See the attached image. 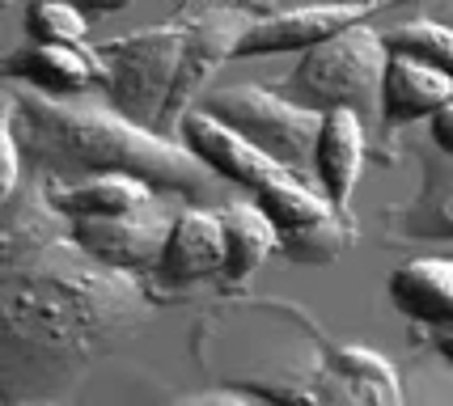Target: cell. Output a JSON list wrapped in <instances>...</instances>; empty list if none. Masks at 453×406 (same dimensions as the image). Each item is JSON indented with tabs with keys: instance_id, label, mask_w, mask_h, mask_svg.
Masks as SVG:
<instances>
[{
	"instance_id": "obj_1",
	"label": "cell",
	"mask_w": 453,
	"mask_h": 406,
	"mask_svg": "<svg viewBox=\"0 0 453 406\" xmlns=\"http://www.w3.org/2000/svg\"><path fill=\"white\" fill-rule=\"evenodd\" d=\"M157 313L144 284L98 267L35 178L0 208V406H64Z\"/></svg>"
},
{
	"instance_id": "obj_2",
	"label": "cell",
	"mask_w": 453,
	"mask_h": 406,
	"mask_svg": "<svg viewBox=\"0 0 453 406\" xmlns=\"http://www.w3.org/2000/svg\"><path fill=\"white\" fill-rule=\"evenodd\" d=\"M21 174L42 187L85 182L98 174L140 178L153 195L212 208L220 182L178 140H161L115 115L98 94L42 97L21 85H4Z\"/></svg>"
},
{
	"instance_id": "obj_3",
	"label": "cell",
	"mask_w": 453,
	"mask_h": 406,
	"mask_svg": "<svg viewBox=\"0 0 453 406\" xmlns=\"http://www.w3.org/2000/svg\"><path fill=\"white\" fill-rule=\"evenodd\" d=\"M276 310L301 330L305 356L293 364L225 368L220 386L267 406H419L407 372L390 356L365 343H339L296 301H276Z\"/></svg>"
},
{
	"instance_id": "obj_4",
	"label": "cell",
	"mask_w": 453,
	"mask_h": 406,
	"mask_svg": "<svg viewBox=\"0 0 453 406\" xmlns=\"http://www.w3.org/2000/svg\"><path fill=\"white\" fill-rule=\"evenodd\" d=\"M386 59H390V51L381 42V30L365 21V26H352L335 39L310 47L293 73L280 85H267V89L301 106V111H314V115L348 111L369 127V144H373L377 115H381Z\"/></svg>"
},
{
	"instance_id": "obj_5",
	"label": "cell",
	"mask_w": 453,
	"mask_h": 406,
	"mask_svg": "<svg viewBox=\"0 0 453 406\" xmlns=\"http://www.w3.org/2000/svg\"><path fill=\"white\" fill-rule=\"evenodd\" d=\"M89 51L102 68L98 97L136 127H157V115L165 106V94L174 85L178 51H182V26L178 18L153 21L123 34L89 39Z\"/></svg>"
},
{
	"instance_id": "obj_6",
	"label": "cell",
	"mask_w": 453,
	"mask_h": 406,
	"mask_svg": "<svg viewBox=\"0 0 453 406\" xmlns=\"http://www.w3.org/2000/svg\"><path fill=\"white\" fill-rule=\"evenodd\" d=\"M272 4H212V0H196V4H178L174 18L182 26V51H178L174 85L165 94V106L157 115L153 132L161 140H178V123L196 111V102L208 94L212 77L220 73V64H229L237 51L242 34L255 26Z\"/></svg>"
},
{
	"instance_id": "obj_7",
	"label": "cell",
	"mask_w": 453,
	"mask_h": 406,
	"mask_svg": "<svg viewBox=\"0 0 453 406\" xmlns=\"http://www.w3.org/2000/svg\"><path fill=\"white\" fill-rule=\"evenodd\" d=\"M199 102H203L199 106L203 115L217 119L220 127H229L234 135H242L255 153L284 165L288 174L314 182L310 161H314V140L322 115L284 102L267 85H220V89H208Z\"/></svg>"
},
{
	"instance_id": "obj_8",
	"label": "cell",
	"mask_w": 453,
	"mask_h": 406,
	"mask_svg": "<svg viewBox=\"0 0 453 406\" xmlns=\"http://www.w3.org/2000/svg\"><path fill=\"white\" fill-rule=\"evenodd\" d=\"M178 208H182L178 199L157 195V199H149V203H140L123 216H111V220H68V237L98 267L127 275L136 284H149L161 263L165 237L174 229Z\"/></svg>"
},
{
	"instance_id": "obj_9",
	"label": "cell",
	"mask_w": 453,
	"mask_h": 406,
	"mask_svg": "<svg viewBox=\"0 0 453 406\" xmlns=\"http://www.w3.org/2000/svg\"><path fill=\"white\" fill-rule=\"evenodd\" d=\"M445 102H453V80L445 73H436L419 59L407 56H390L386 59V73H381V115H377V132L369 144V157L377 165H395L403 161V132L419 123V119H433Z\"/></svg>"
},
{
	"instance_id": "obj_10",
	"label": "cell",
	"mask_w": 453,
	"mask_h": 406,
	"mask_svg": "<svg viewBox=\"0 0 453 406\" xmlns=\"http://www.w3.org/2000/svg\"><path fill=\"white\" fill-rule=\"evenodd\" d=\"M403 153L419 165V191L381 212L386 246H445L453 241V161L428 140H411Z\"/></svg>"
},
{
	"instance_id": "obj_11",
	"label": "cell",
	"mask_w": 453,
	"mask_h": 406,
	"mask_svg": "<svg viewBox=\"0 0 453 406\" xmlns=\"http://www.w3.org/2000/svg\"><path fill=\"white\" fill-rule=\"evenodd\" d=\"M220 258H225V241H220V216L217 208H199V203H182L174 216V229L165 237L161 263L144 292L153 296V305H165L174 296H187L199 284L220 280Z\"/></svg>"
},
{
	"instance_id": "obj_12",
	"label": "cell",
	"mask_w": 453,
	"mask_h": 406,
	"mask_svg": "<svg viewBox=\"0 0 453 406\" xmlns=\"http://www.w3.org/2000/svg\"><path fill=\"white\" fill-rule=\"evenodd\" d=\"M386 4L381 0H369V4H288L280 9L272 4L263 18L242 34L234 59H255V56H284V51H310L318 42L335 39L352 26H365L373 21Z\"/></svg>"
},
{
	"instance_id": "obj_13",
	"label": "cell",
	"mask_w": 453,
	"mask_h": 406,
	"mask_svg": "<svg viewBox=\"0 0 453 406\" xmlns=\"http://www.w3.org/2000/svg\"><path fill=\"white\" fill-rule=\"evenodd\" d=\"M178 144L196 157L217 182L242 187L246 195H258V191H267V187H276V182H284V178H296V174H288L284 165H276V161H267L263 153H255L242 135H234L229 127H220L217 119H208L199 106L178 123Z\"/></svg>"
},
{
	"instance_id": "obj_14",
	"label": "cell",
	"mask_w": 453,
	"mask_h": 406,
	"mask_svg": "<svg viewBox=\"0 0 453 406\" xmlns=\"http://www.w3.org/2000/svg\"><path fill=\"white\" fill-rule=\"evenodd\" d=\"M0 80L21 85L30 94L42 97H85L98 94L102 68L89 42L85 47H42V42H26L0 56Z\"/></svg>"
},
{
	"instance_id": "obj_15",
	"label": "cell",
	"mask_w": 453,
	"mask_h": 406,
	"mask_svg": "<svg viewBox=\"0 0 453 406\" xmlns=\"http://www.w3.org/2000/svg\"><path fill=\"white\" fill-rule=\"evenodd\" d=\"M369 165V127L348 111H331L318 123L310 178L335 212H352L356 182Z\"/></svg>"
},
{
	"instance_id": "obj_16",
	"label": "cell",
	"mask_w": 453,
	"mask_h": 406,
	"mask_svg": "<svg viewBox=\"0 0 453 406\" xmlns=\"http://www.w3.org/2000/svg\"><path fill=\"white\" fill-rule=\"evenodd\" d=\"M217 216H220V241H225L217 284L220 292H237L255 280L267 258L280 254V237L272 229V220L258 212L250 199H225Z\"/></svg>"
},
{
	"instance_id": "obj_17",
	"label": "cell",
	"mask_w": 453,
	"mask_h": 406,
	"mask_svg": "<svg viewBox=\"0 0 453 406\" xmlns=\"http://www.w3.org/2000/svg\"><path fill=\"white\" fill-rule=\"evenodd\" d=\"M386 296L403 318H411L415 326H453V258L424 254L411 258L390 275Z\"/></svg>"
},
{
	"instance_id": "obj_18",
	"label": "cell",
	"mask_w": 453,
	"mask_h": 406,
	"mask_svg": "<svg viewBox=\"0 0 453 406\" xmlns=\"http://www.w3.org/2000/svg\"><path fill=\"white\" fill-rule=\"evenodd\" d=\"M47 191V203L51 212L64 216V220H111V216H123L157 199L140 178L127 174H98L85 178V182H64V187H42Z\"/></svg>"
},
{
	"instance_id": "obj_19",
	"label": "cell",
	"mask_w": 453,
	"mask_h": 406,
	"mask_svg": "<svg viewBox=\"0 0 453 406\" xmlns=\"http://www.w3.org/2000/svg\"><path fill=\"white\" fill-rule=\"evenodd\" d=\"M250 203L272 220L276 237H293V233L310 229V225L326 220V216H335V208L322 199V191H318L314 182H305V178H284L276 187L250 195Z\"/></svg>"
},
{
	"instance_id": "obj_20",
	"label": "cell",
	"mask_w": 453,
	"mask_h": 406,
	"mask_svg": "<svg viewBox=\"0 0 453 406\" xmlns=\"http://www.w3.org/2000/svg\"><path fill=\"white\" fill-rule=\"evenodd\" d=\"M381 42H386L390 56L419 59V64H428V68H436V73H445L453 80V26L449 21L415 9L411 18H403L398 26L381 30Z\"/></svg>"
},
{
	"instance_id": "obj_21",
	"label": "cell",
	"mask_w": 453,
	"mask_h": 406,
	"mask_svg": "<svg viewBox=\"0 0 453 406\" xmlns=\"http://www.w3.org/2000/svg\"><path fill=\"white\" fill-rule=\"evenodd\" d=\"M356 237H360V220L352 212H335L293 237H280V258H288L293 267H331L348 250H356Z\"/></svg>"
},
{
	"instance_id": "obj_22",
	"label": "cell",
	"mask_w": 453,
	"mask_h": 406,
	"mask_svg": "<svg viewBox=\"0 0 453 406\" xmlns=\"http://www.w3.org/2000/svg\"><path fill=\"white\" fill-rule=\"evenodd\" d=\"M26 34H30V42H42V47H85L94 39L89 18L77 4H51V0H39L26 9Z\"/></svg>"
},
{
	"instance_id": "obj_23",
	"label": "cell",
	"mask_w": 453,
	"mask_h": 406,
	"mask_svg": "<svg viewBox=\"0 0 453 406\" xmlns=\"http://www.w3.org/2000/svg\"><path fill=\"white\" fill-rule=\"evenodd\" d=\"M21 153L13 140V119H9V94L0 89V208L9 203V195L21 187Z\"/></svg>"
},
{
	"instance_id": "obj_24",
	"label": "cell",
	"mask_w": 453,
	"mask_h": 406,
	"mask_svg": "<svg viewBox=\"0 0 453 406\" xmlns=\"http://www.w3.org/2000/svg\"><path fill=\"white\" fill-rule=\"evenodd\" d=\"M161 406H267V402H258V398L242 394V389L212 386V389H196V394H178V398H170Z\"/></svg>"
},
{
	"instance_id": "obj_25",
	"label": "cell",
	"mask_w": 453,
	"mask_h": 406,
	"mask_svg": "<svg viewBox=\"0 0 453 406\" xmlns=\"http://www.w3.org/2000/svg\"><path fill=\"white\" fill-rule=\"evenodd\" d=\"M424 140H428L441 157H449L453 161V102H445V106L428 119V135H424Z\"/></svg>"
},
{
	"instance_id": "obj_26",
	"label": "cell",
	"mask_w": 453,
	"mask_h": 406,
	"mask_svg": "<svg viewBox=\"0 0 453 406\" xmlns=\"http://www.w3.org/2000/svg\"><path fill=\"white\" fill-rule=\"evenodd\" d=\"M419 339H424V343H428V348H433L436 356L453 368V326H433V330H424Z\"/></svg>"
},
{
	"instance_id": "obj_27",
	"label": "cell",
	"mask_w": 453,
	"mask_h": 406,
	"mask_svg": "<svg viewBox=\"0 0 453 406\" xmlns=\"http://www.w3.org/2000/svg\"><path fill=\"white\" fill-rule=\"evenodd\" d=\"M424 13H433V18H441V21H449L453 26V0H445V4H428Z\"/></svg>"
},
{
	"instance_id": "obj_28",
	"label": "cell",
	"mask_w": 453,
	"mask_h": 406,
	"mask_svg": "<svg viewBox=\"0 0 453 406\" xmlns=\"http://www.w3.org/2000/svg\"><path fill=\"white\" fill-rule=\"evenodd\" d=\"M26 406H42V402H26Z\"/></svg>"
}]
</instances>
